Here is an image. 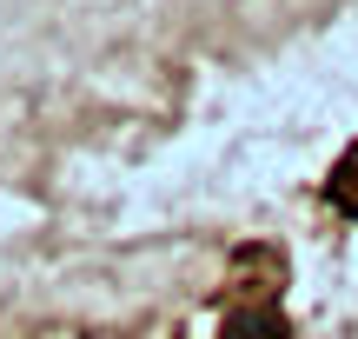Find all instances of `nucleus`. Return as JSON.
<instances>
[{"mask_svg":"<svg viewBox=\"0 0 358 339\" xmlns=\"http://www.w3.org/2000/svg\"><path fill=\"white\" fill-rule=\"evenodd\" d=\"M226 339H285V319L279 313H232Z\"/></svg>","mask_w":358,"mask_h":339,"instance_id":"nucleus-1","label":"nucleus"},{"mask_svg":"<svg viewBox=\"0 0 358 339\" xmlns=\"http://www.w3.org/2000/svg\"><path fill=\"white\" fill-rule=\"evenodd\" d=\"M332 200H338V207H345L352 220H358V153L345 160V167H338V180H332Z\"/></svg>","mask_w":358,"mask_h":339,"instance_id":"nucleus-2","label":"nucleus"}]
</instances>
